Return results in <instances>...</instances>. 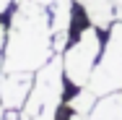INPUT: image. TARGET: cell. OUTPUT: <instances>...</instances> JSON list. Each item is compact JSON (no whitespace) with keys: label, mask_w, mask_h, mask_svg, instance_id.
Wrapping results in <instances>:
<instances>
[{"label":"cell","mask_w":122,"mask_h":120,"mask_svg":"<svg viewBox=\"0 0 122 120\" xmlns=\"http://www.w3.org/2000/svg\"><path fill=\"white\" fill-rule=\"evenodd\" d=\"M83 13L88 16L91 26L96 29H109L117 13V0H78Z\"/></svg>","instance_id":"8992f818"},{"label":"cell","mask_w":122,"mask_h":120,"mask_svg":"<svg viewBox=\"0 0 122 120\" xmlns=\"http://www.w3.org/2000/svg\"><path fill=\"white\" fill-rule=\"evenodd\" d=\"M5 42H8V34H5V26L0 24V50L5 47Z\"/></svg>","instance_id":"9c48e42d"},{"label":"cell","mask_w":122,"mask_h":120,"mask_svg":"<svg viewBox=\"0 0 122 120\" xmlns=\"http://www.w3.org/2000/svg\"><path fill=\"white\" fill-rule=\"evenodd\" d=\"M3 120H21V115H18L16 110H8V112H5V118H3Z\"/></svg>","instance_id":"30bf717a"},{"label":"cell","mask_w":122,"mask_h":120,"mask_svg":"<svg viewBox=\"0 0 122 120\" xmlns=\"http://www.w3.org/2000/svg\"><path fill=\"white\" fill-rule=\"evenodd\" d=\"M52 55L55 47H52V24L47 16V5L36 0H18L3 55L5 71L34 73L42 65H47Z\"/></svg>","instance_id":"6da1fadb"},{"label":"cell","mask_w":122,"mask_h":120,"mask_svg":"<svg viewBox=\"0 0 122 120\" xmlns=\"http://www.w3.org/2000/svg\"><path fill=\"white\" fill-rule=\"evenodd\" d=\"M94 104H96V94H94L88 86H81V89H78V94L70 99V110L78 112V115H88Z\"/></svg>","instance_id":"ba28073f"},{"label":"cell","mask_w":122,"mask_h":120,"mask_svg":"<svg viewBox=\"0 0 122 120\" xmlns=\"http://www.w3.org/2000/svg\"><path fill=\"white\" fill-rule=\"evenodd\" d=\"M88 89L96 97L122 89V21L109 26V39H107L101 60L96 63V68L88 78Z\"/></svg>","instance_id":"3957f363"},{"label":"cell","mask_w":122,"mask_h":120,"mask_svg":"<svg viewBox=\"0 0 122 120\" xmlns=\"http://www.w3.org/2000/svg\"><path fill=\"white\" fill-rule=\"evenodd\" d=\"M101 50V39H99V29L96 26H86L78 39H75L70 47L65 50L62 55V71L65 78L73 84V86H88V78L96 68V55Z\"/></svg>","instance_id":"7a4b0ae2"},{"label":"cell","mask_w":122,"mask_h":120,"mask_svg":"<svg viewBox=\"0 0 122 120\" xmlns=\"http://www.w3.org/2000/svg\"><path fill=\"white\" fill-rule=\"evenodd\" d=\"M70 21H73V0H55L52 3V47L55 52L68 45V31H70Z\"/></svg>","instance_id":"5b68a950"},{"label":"cell","mask_w":122,"mask_h":120,"mask_svg":"<svg viewBox=\"0 0 122 120\" xmlns=\"http://www.w3.org/2000/svg\"><path fill=\"white\" fill-rule=\"evenodd\" d=\"M88 120H122V89L96 99V104L88 112Z\"/></svg>","instance_id":"52a82bcc"},{"label":"cell","mask_w":122,"mask_h":120,"mask_svg":"<svg viewBox=\"0 0 122 120\" xmlns=\"http://www.w3.org/2000/svg\"><path fill=\"white\" fill-rule=\"evenodd\" d=\"M36 3H42V5H52L55 0H36Z\"/></svg>","instance_id":"7c38bea8"},{"label":"cell","mask_w":122,"mask_h":120,"mask_svg":"<svg viewBox=\"0 0 122 120\" xmlns=\"http://www.w3.org/2000/svg\"><path fill=\"white\" fill-rule=\"evenodd\" d=\"M21 120H31V118H29V115H26V112H24V115H21Z\"/></svg>","instance_id":"4fadbf2b"},{"label":"cell","mask_w":122,"mask_h":120,"mask_svg":"<svg viewBox=\"0 0 122 120\" xmlns=\"http://www.w3.org/2000/svg\"><path fill=\"white\" fill-rule=\"evenodd\" d=\"M34 76L26 71H5L0 76V102L5 110H21L31 94Z\"/></svg>","instance_id":"277c9868"},{"label":"cell","mask_w":122,"mask_h":120,"mask_svg":"<svg viewBox=\"0 0 122 120\" xmlns=\"http://www.w3.org/2000/svg\"><path fill=\"white\" fill-rule=\"evenodd\" d=\"M10 3H13V0H0V13H5V11L10 8Z\"/></svg>","instance_id":"8fae6325"}]
</instances>
